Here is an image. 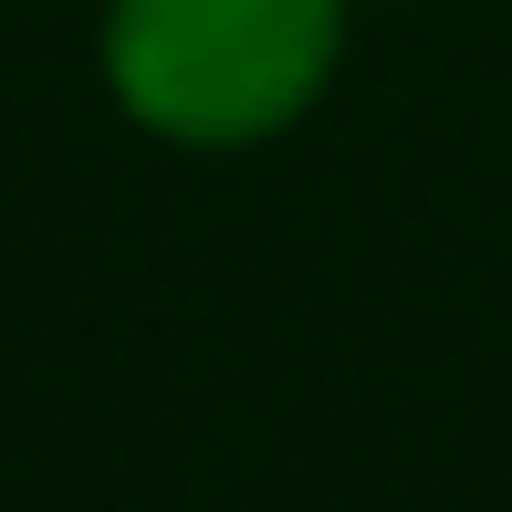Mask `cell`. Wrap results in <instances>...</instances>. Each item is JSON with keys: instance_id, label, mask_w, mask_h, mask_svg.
I'll list each match as a JSON object with an SVG mask.
<instances>
[{"instance_id": "6da1fadb", "label": "cell", "mask_w": 512, "mask_h": 512, "mask_svg": "<svg viewBox=\"0 0 512 512\" xmlns=\"http://www.w3.org/2000/svg\"><path fill=\"white\" fill-rule=\"evenodd\" d=\"M345 63V0H105V95L168 147H262Z\"/></svg>"}]
</instances>
